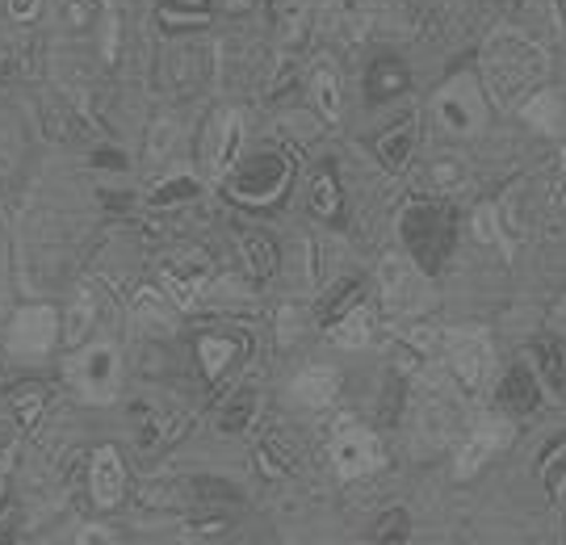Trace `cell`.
<instances>
[{
  "mask_svg": "<svg viewBox=\"0 0 566 545\" xmlns=\"http://www.w3.org/2000/svg\"><path fill=\"white\" fill-rule=\"evenodd\" d=\"M563 168H566V147H563Z\"/></svg>",
  "mask_w": 566,
  "mask_h": 545,
  "instance_id": "obj_39",
  "label": "cell"
},
{
  "mask_svg": "<svg viewBox=\"0 0 566 545\" xmlns=\"http://www.w3.org/2000/svg\"><path fill=\"white\" fill-rule=\"evenodd\" d=\"M470 235L479 243H500V210L491 202H483L470 214Z\"/></svg>",
  "mask_w": 566,
  "mask_h": 545,
  "instance_id": "obj_30",
  "label": "cell"
},
{
  "mask_svg": "<svg viewBox=\"0 0 566 545\" xmlns=\"http://www.w3.org/2000/svg\"><path fill=\"white\" fill-rule=\"evenodd\" d=\"M285 181H290V164H285V156H256V160L248 164L243 172H235L231 177V189H235V198H243V202H273V198H282Z\"/></svg>",
  "mask_w": 566,
  "mask_h": 545,
  "instance_id": "obj_10",
  "label": "cell"
},
{
  "mask_svg": "<svg viewBox=\"0 0 566 545\" xmlns=\"http://www.w3.org/2000/svg\"><path fill=\"white\" fill-rule=\"evenodd\" d=\"M243 252H248V261H252V273H261V277L277 269V248L264 240V235H256V231L243 235Z\"/></svg>",
  "mask_w": 566,
  "mask_h": 545,
  "instance_id": "obj_29",
  "label": "cell"
},
{
  "mask_svg": "<svg viewBox=\"0 0 566 545\" xmlns=\"http://www.w3.org/2000/svg\"><path fill=\"white\" fill-rule=\"evenodd\" d=\"M269 9H273V21H277V42L282 46H298L306 39V0H269Z\"/></svg>",
  "mask_w": 566,
  "mask_h": 545,
  "instance_id": "obj_22",
  "label": "cell"
},
{
  "mask_svg": "<svg viewBox=\"0 0 566 545\" xmlns=\"http://www.w3.org/2000/svg\"><path fill=\"white\" fill-rule=\"evenodd\" d=\"M437 118L446 126L449 135L458 139H470L479 135L486 122V102H483V88L470 81V76H458L449 81L441 93H437Z\"/></svg>",
  "mask_w": 566,
  "mask_h": 545,
  "instance_id": "obj_8",
  "label": "cell"
},
{
  "mask_svg": "<svg viewBox=\"0 0 566 545\" xmlns=\"http://www.w3.org/2000/svg\"><path fill=\"white\" fill-rule=\"evenodd\" d=\"M210 277H214V264H210V256H206L202 248H177L160 264L164 294L172 298L177 311H193L198 298L210 290Z\"/></svg>",
  "mask_w": 566,
  "mask_h": 545,
  "instance_id": "obj_5",
  "label": "cell"
},
{
  "mask_svg": "<svg viewBox=\"0 0 566 545\" xmlns=\"http://www.w3.org/2000/svg\"><path fill=\"white\" fill-rule=\"evenodd\" d=\"M290 395H294V403L306 407V411H324V407H332L336 395H340V369H336V365H306V369L294 374Z\"/></svg>",
  "mask_w": 566,
  "mask_h": 545,
  "instance_id": "obj_14",
  "label": "cell"
},
{
  "mask_svg": "<svg viewBox=\"0 0 566 545\" xmlns=\"http://www.w3.org/2000/svg\"><path fill=\"white\" fill-rule=\"evenodd\" d=\"M533 353H537V374L549 382V390H563L566 386V344L563 340H537L533 344Z\"/></svg>",
  "mask_w": 566,
  "mask_h": 545,
  "instance_id": "obj_23",
  "label": "cell"
},
{
  "mask_svg": "<svg viewBox=\"0 0 566 545\" xmlns=\"http://www.w3.org/2000/svg\"><path fill=\"white\" fill-rule=\"evenodd\" d=\"M102 30H105L102 60L114 63V55H118V13H114V4H105V9H102Z\"/></svg>",
  "mask_w": 566,
  "mask_h": 545,
  "instance_id": "obj_34",
  "label": "cell"
},
{
  "mask_svg": "<svg viewBox=\"0 0 566 545\" xmlns=\"http://www.w3.org/2000/svg\"><path fill=\"white\" fill-rule=\"evenodd\" d=\"M93 327H97V294L81 285L76 290V298L67 306V319L60 327V340H67V348H81L88 336H93Z\"/></svg>",
  "mask_w": 566,
  "mask_h": 545,
  "instance_id": "obj_18",
  "label": "cell"
},
{
  "mask_svg": "<svg viewBox=\"0 0 566 545\" xmlns=\"http://www.w3.org/2000/svg\"><path fill=\"white\" fill-rule=\"evenodd\" d=\"M51 9H55V21L63 30H88L102 18L105 0H51Z\"/></svg>",
  "mask_w": 566,
  "mask_h": 545,
  "instance_id": "obj_25",
  "label": "cell"
},
{
  "mask_svg": "<svg viewBox=\"0 0 566 545\" xmlns=\"http://www.w3.org/2000/svg\"><path fill=\"white\" fill-rule=\"evenodd\" d=\"M382 462H386V449L378 441V432H369L361 425H344L332 437V465H336V474H340L344 483L382 470Z\"/></svg>",
  "mask_w": 566,
  "mask_h": 545,
  "instance_id": "obj_9",
  "label": "cell"
},
{
  "mask_svg": "<svg viewBox=\"0 0 566 545\" xmlns=\"http://www.w3.org/2000/svg\"><path fill=\"white\" fill-rule=\"evenodd\" d=\"M521 109V118L533 126V130H542V135H558L566 126V102L554 93V88H542V93H528L525 102L516 105Z\"/></svg>",
  "mask_w": 566,
  "mask_h": 545,
  "instance_id": "obj_16",
  "label": "cell"
},
{
  "mask_svg": "<svg viewBox=\"0 0 566 545\" xmlns=\"http://www.w3.org/2000/svg\"><path fill=\"white\" fill-rule=\"evenodd\" d=\"M130 315H135V327H151V332H172L177 327L172 298L164 290H151V285H143L139 294L130 298Z\"/></svg>",
  "mask_w": 566,
  "mask_h": 545,
  "instance_id": "obj_17",
  "label": "cell"
},
{
  "mask_svg": "<svg viewBox=\"0 0 566 545\" xmlns=\"http://www.w3.org/2000/svg\"><path fill=\"white\" fill-rule=\"evenodd\" d=\"M243 147V114L240 109H214V118L202 135V164L210 181H227L240 164Z\"/></svg>",
  "mask_w": 566,
  "mask_h": 545,
  "instance_id": "obj_7",
  "label": "cell"
},
{
  "mask_svg": "<svg viewBox=\"0 0 566 545\" xmlns=\"http://www.w3.org/2000/svg\"><path fill=\"white\" fill-rule=\"evenodd\" d=\"M311 206H315V214H324V219H332V214L340 210V189H336L332 177H319V181H315V198H311Z\"/></svg>",
  "mask_w": 566,
  "mask_h": 545,
  "instance_id": "obj_33",
  "label": "cell"
},
{
  "mask_svg": "<svg viewBox=\"0 0 566 545\" xmlns=\"http://www.w3.org/2000/svg\"><path fill=\"white\" fill-rule=\"evenodd\" d=\"M63 378L76 386L84 403H114L118 399V386H122V357L118 348L109 340H93L84 344L81 353L72 361L63 365Z\"/></svg>",
  "mask_w": 566,
  "mask_h": 545,
  "instance_id": "obj_2",
  "label": "cell"
},
{
  "mask_svg": "<svg viewBox=\"0 0 566 545\" xmlns=\"http://www.w3.org/2000/svg\"><path fill=\"white\" fill-rule=\"evenodd\" d=\"M378 290H382V303L395 319H416L432 306L428 277L420 273V264L403 256V252H386L378 261Z\"/></svg>",
  "mask_w": 566,
  "mask_h": 545,
  "instance_id": "obj_3",
  "label": "cell"
},
{
  "mask_svg": "<svg viewBox=\"0 0 566 545\" xmlns=\"http://www.w3.org/2000/svg\"><path fill=\"white\" fill-rule=\"evenodd\" d=\"M88 495L97 507H118L122 495H126V465H122V453L114 444H102L93 453V465H88Z\"/></svg>",
  "mask_w": 566,
  "mask_h": 545,
  "instance_id": "obj_13",
  "label": "cell"
},
{
  "mask_svg": "<svg viewBox=\"0 0 566 545\" xmlns=\"http://www.w3.org/2000/svg\"><path fill=\"white\" fill-rule=\"evenodd\" d=\"M542 483H546V491L554 500L566 491V441H558L546 453V462H542Z\"/></svg>",
  "mask_w": 566,
  "mask_h": 545,
  "instance_id": "obj_28",
  "label": "cell"
},
{
  "mask_svg": "<svg viewBox=\"0 0 566 545\" xmlns=\"http://www.w3.org/2000/svg\"><path fill=\"white\" fill-rule=\"evenodd\" d=\"M240 357V344L231 340V336H219V332H210L198 340V361H202V374L210 382H219L227 374V365Z\"/></svg>",
  "mask_w": 566,
  "mask_h": 545,
  "instance_id": "obj_21",
  "label": "cell"
},
{
  "mask_svg": "<svg viewBox=\"0 0 566 545\" xmlns=\"http://www.w3.org/2000/svg\"><path fill=\"white\" fill-rule=\"evenodd\" d=\"M500 399H504L512 411H533L537 399H542V382L528 365H512L504 374V386H500Z\"/></svg>",
  "mask_w": 566,
  "mask_h": 545,
  "instance_id": "obj_20",
  "label": "cell"
},
{
  "mask_svg": "<svg viewBox=\"0 0 566 545\" xmlns=\"http://www.w3.org/2000/svg\"><path fill=\"white\" fill-rule=\"evenodd\" d=\"M512 441V425L507 420H483L479 428H470V437L462 441L458 449V462H453V474L458 479H470V474H479L504 444Z\"/></svg>",
  "mask_w": 566,
  "mask_h": 545,
  "instance_id": "obj_11",
  "label": "cell"
},
{
  "mask_svg": "<svg viewBox=\"0 0 566 545\" xmlns=\"http://www.w3.org/2000/svg\"><path fill=\"white\" fill-rule=\"evenodd\" d=\"M549 72L542 42H533L521 30H495L483 46V84L500 109H516L525 93Z\"/></svg>",
  "mask_w": 566,
  "mask_h": 545,
  "instance_id": "obj_1",
  "label": "cell"
},
{
  "mask_svg": "<svg viewBox=\"0 0 566 545\" xmlns=\"http://www.w3.org/2000/svg\"><path fill=\"white\" fill-rule=\"evenodd\" d=\"M306 93H311V102L319 109V118L336 122L344 114V76L327 55H319V60L311 63V72H306Z\"/></svg>",
  "mask_w": 566,
  "mask_h": 545,
  "instance_id": "obj_15",
  "label": "cell"
},
{
  "mask_svg": "<svg viewBox=\"0 0 566 545\" xmlns=\"http://www.w3.org/2000/svg\"><path fill=\"white\" fill-rule=\"evenodd\" d=\"M453 428H458V407H453V399L446 395V382L437 378V386L432 390H424L420 395V444L424 449H441V444L453 437Z\"/></svg>",
  "mask_w": 566,
  "mask_h": 545,
  "instance_id": "obj_12",
  "label": "cell"
},
{
  "mask_svg": "<svg viewBox=\"0 0 566 545\" xmlns=\"http://www.w3.org/2000/svg\"><path fill=\"white\" fill-rule=\"evenodd\" d=\"M76 542H118V533L105 525H84L81 533H76Z\"/></svg>",
  "mask_w": 566,
  "mask_h": 545,
  "instance_id": "obj_36",
  "label": "cell"
},
{
  "mask_svg": "<svg viewBox=\"0 0 566 545\" xmlns=\"http://www.w3.org/2000/svg\"><path fill=\"white\" fill-rule=\"evenodd\" d=\"M294 319H298V315H294V306H285V311H282V332H277V340H282V344H290L294 336H298Z\"/></svg>",
  "mask_w": 566,
  "mask_h": 545,
  "instance_id": "obj_37",
  "label": "cell"
},
{
  "mask_svg": "<svg viewBox=\"0 0 566 545\" xmlns=\"http://www.w3.org/2000/svg\"><path fill=\"white\" fill-rule=\"evenodd\" d=\"M432 185H437L441 193L462 189V185H465V164L458 160V156H441V160L432 164Z\"/></svg>",
  "mask_w": 566,
  "mask_h": 545,
  "instance_id": "obj_31",
  "label": "cell"
},
{
  "mask_svg": "<svg viewBox=\"0 0 566 545\" xmlns=\"http://www.w3.org/2000/svg\"><path fill=\"white\" fill-rule=\"evenodd\" d=\"M407 84L403 67H395V63H378L374 72H369V88L378 93V97H390V93H399Z\"/></svg>",
  "mask_w": 566,
  "mask_h": 545,
  "instance_id": "obj_32",
  "label": "cell"
},
{
  "mask_svg": "<svg viewBox=\"0 0 566 545\" xmlns=\"http://www.w3.org/2000/svg\"><path fill=\"white\" fill-rule=\"evenodd\" d=\"M411 143H416V122L411 118L395 122V130L378 143V156H382L386 168H403L407 156H411Z\"/></svg>",
  "mask_w": 566,
  "mask_h": 545,
  "instance_id": "obj_26",
  "label": "cell"
},
{
  "mask_svg": "<svg viewBox=\"0 0 566 545\" xmlns=\"http://www.w3.org/2000/svg\"><path fill=\"white\" fill-rule=\"evenodd\" d=\"M60 311L51 303H30L21 306L18 315L9 319V353L13 357H46L55 344H60Z\"/></svg>",
  "mask_w": 566,
  "mask_h": 545,
  "instance_id": "obj_6",
  "label": "cell"
},
{
  "mask_svg": "<svg viewBox=\"0 0 566 545\" xmlns=\"http://www.w3.org/2000/svg\"><path fill=\"white\" fill-rule=\"evenodd\" d=\"M252 4H256V0H219V9H223V13H248Z\"/></svg>",
  "mask_w": 566,
  "mask_h": 545,
  "instance_id": "obj_38",
  "label": "cell"
},
{
  "mask_svg": "<svg viewBox=\"0 0 566 545\" xmlns=\"http://www.w3.org/2000/svg\"><path fill=\"white\" fill-rule=\"evenodd\" d=\"M42 13V0H9V18L13 21H34Z\"/></svg>",
  "mask_w": 566,
  "mask_h": 545,
  "instance_id": "obj_35",
  "label": "cell"
},
{
  "mask_svg": "<svg viewBox=\"0 0 566 545\" xmlns=\"http://www.w3.org/2000/svg\"><path fill=\"white\" fill-rule=\"evenodd\" d=\"M177 143H181V122L156 118L151 122V135H147V160L168 164L172 156H177Z\"/></svg>",
  "mask_w": 566,
  "mask_h": 545,
  "instance_id": "obj_24",
  "label": "cell"
},
{
  "mask_svg": "<svg viewBox=\"0 0 566 545\" xmlns=\"http://www.w3.org/2000/svg\"><path fill=\"white\" fill-rule=\"evenodd\" d=\"M525 18L542 30V39H563L566 30L563 0H525Z\"/></svg>",
  "mask_w": 566,
  "mask_h": 545,
  "instance_id": "obj_27",
  "label": "cell"
},
{
  "mask_svg": "<svg viewBox=\"0 0 566 545\" xmlns=\"http://www.w3.org/2000/svg\"><path fill=\"white\" fill-rule=\"evenodd\" d=\"M327 340L336 344V348H365V344L374 340V311L369 306H353V311H344L336 324L327 327Z\"/></svg>",
  "mask_w": 566,
  "mask_h": 545,
  "instance_id": "obj_19",
  "label": "cell"
},
{
  "mask_svg": "<svg viewBox=\"0 0 566 545\" xmlns=\"http://www.w3.org/2000/svg\"><path fill=\"white\" fill-rule=\"evenodd\" d=\"M446 361H449V374L458 378L462 390H470V395L486 390L491 374H495V348H491L486 327L470 324L446 332Z\"/></svg>",
  "mask_w": 566,
  "mask_h": 545,
  "instance_id": "obj_4",
  "label": "cell"
}]
</instances>
